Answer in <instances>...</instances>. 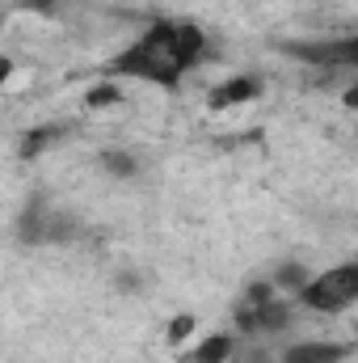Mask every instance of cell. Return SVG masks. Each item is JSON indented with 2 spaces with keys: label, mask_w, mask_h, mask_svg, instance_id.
Segmentation results:
<instances>
[{
  "label": "cell",
  "mask_w": 358,
  "mask_h": 363,
  "mask_svg": "<svg viewBox=\"0 0 358 363\" xmlns=\"http://www.w3.org/2000/svg\"><path fill=\"white\" fill-rule=\"evenodd\" d=\"M308 279H312V274H308V267H299V262H291V267H282V271L274 274L270 283H274L278 291H295V296H299V291L308 287Z\"/></svg>",
  "instance_id": "52a82bcc"
},
{
  "label": "cell",
  "mask_w": 358,
  "mask_h": 363,
  "mask_svg": "<svg viewBox=\"0 0 358 363\" xmlns=\"http://www.w3.org/2000/svg\"><path fill=\"white\" fill-rule=\"evenodd\" d=\"M21 4H34V9H51L55 0H21Z\"/></svg>",
  "instance_id": "7c38bea8"
},
{
  "label": "cell",
  "mask_w": 358,
  "mask_h": 363,
  "mask_svg": "<svg viewBox=\"0 0 358 363\" xmlns=\"http://www.w3.org/2000/svg\"><path fill=\"white\" fill-rule=\"evenodd\" d=\"M346 347L337 342H299L291 351H282V363H342Z\"/></svg>",
  "instance_id": "277c9868"
},
{
  "label": "cell",
  "mask_w": 358,
  "mask_h": 363,
  "mask_svg": "<svg viewBox=\"0 0 358 363\" xmlns=\"http://www.w3.org/2000/svg\"><path fill=\"white\" fill-rule=\"evenodd\" d=\"M232 355H236V338L232 334H211L185 355V363H228Z\"/></svg>",
  "instance_id": "5b68a950"
},
{
  "label": "cell",
  "mask_w": 358,
  "mask_h": 363,
  "mask_svg": "<svg viewBox=\"0 0 358 363\" xmlns=\"http://www.w3.org/2000/svg\"><path fill=\"white\" fill-rule=\"evenodd\" d=\"M207 38L198 26L185 21H152L131 47H122L105 68L127 81H152V85H178L181 77L202 60Z\"/></svg>",
  "instance_id": "6da1fadb"
},
{
  "label": "cell",
  "mask_w": 358,
  "mask_h": 363,
  "mask_svg": "<svg viewBox=\"0 0 358 363\" xmlns=\"http://www.w3.org/2000/svg\"><path fill=\"white\" fill-rule=\"evenodd\" d=\"M258 93H262V81H258V77H236V81H228V85H219V89L211 93V106H215V110L241 106V101H253Z\"/></svg>",
  "instance_id": "8992f818"
},
{
  "label": "cell",
  "mask_w": 358,
  "mask_h": 363,
  "mask_svg": "<svg viewBox=\"0 0 358 363\" xmlns=\"http://www.w3.org/2000/svg\"><path fill=\"white\" fill-rule=\"evenodd\" d=\"M55 135H59V131H30V135H25V152H42V144L55 140Z\"/></svg>",
  "instance_id": "8fae6325"
},
{
  "label": "cell",
  "mask_w": 358,
  "mask_h": 363,
  "mask_svg": "<svg viewBox=\"0 0 358 363\" xmlns=\"http://www.w3.org/2000/svg\"><path fill=\"white\" fill-rule=\"evenodd\" d=\"M101 165H105L114 178H135V174H139V161L127 157V152H101Z\"/></svg>",
  "instance_id": "ba28073f"
},
{
  "label": "cell",
  "mask_w": 358,
  "mask_h": 363,
  "mask_svg": "<svg viewBox=\"0 0 358 363\" xmlns=\"http://www.w3.org/2000/svg\"><path fill=\"white\" fill-rule=\"evenodd\" d=\"M287 55L312 64V68H346L358 72V34L354 38H325V43H282Z\"/></svg>",
  "instance_id": "3957f363"
},
{
  "label": "cell",
  "mask_w": 358,
  "mask_h": 363,
  "mask_svg": "<svg viewBox=\"0 0 358 363\" xmlns=\"http://www.w3.org/2000/svg\"><path fill=\"white\" fill-rule=\"evenodd\" d=\"M190 334H194V317H190V313H181L178 321H173V325L165 330V338H169V347H178V342H185Z\"/></svg>",
  "instance_id": "30bf717a"
},
{
  "label": "cell",
  "mask_w": 358,
  "mask_h": 363,
  "mask_svg": "<svg viewBox=\"0 0 358 363\" xmlns=\"http://www.w3.org/2000/svg\"><path fill=\"white\" fill-rule=\"evenodd\" d=\"M346 106H358V85L354 89H346Z\"/></svg>",
  "instance_id": "4fadbf2b"
},
{
  "label": "cell",
  "mask_w": 358,
  "mask_h": 363,
  "mask_svg": "<svg viewBox=\"0 0 358 363\" xmlns=\"http://www.w3.org/2000/svg\"><path fill=\"white\" fill-rule=\"evenodd\" d=\"M299 304L312 313H346L358 304V262H342L333 271H321L299 291Z\"/></svg>",
  "instance_id": "7a4b0ae2"
},
{
  "label": "cell",
  "mask_w": 358,
  "mask_h": 363,
  "mask_svg": "<svg viewBox=\"0 0 358 363\" xmlns=\"http://www.w3.org/2000/svg\"><path fill=\"white\" fill-rule=\"evenodd\" d=\"M118 101H122V93H118V85H110V81H105V85H93V89L85 93V106H89V110H101V106H118Z\"/></svg>",
  "instance_id": "9c48e42d"
}]
</instances>
